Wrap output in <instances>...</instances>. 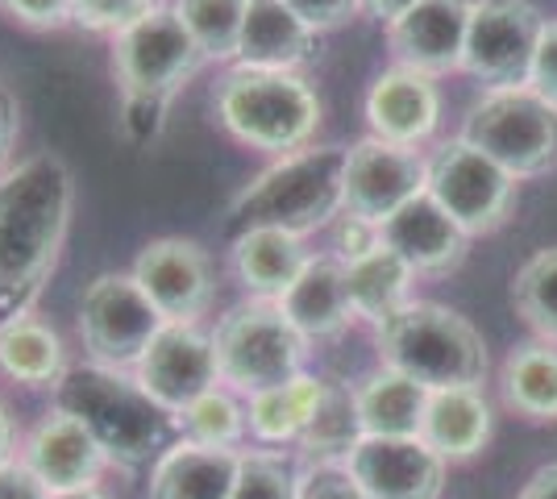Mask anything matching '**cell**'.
<instances>
[{"label":"cell","mask_w":557,"mask_h":499,"mask_svg":"<svg viewBox=\"0 0 557 499\" xmlns=\"http://www.w3.org/2000/svg\"><path fill=\"white\" fill-rule=\"evenodd\" d=\"M379 238H383V246H392L417 275H429V279L454 275L466 262V250H470V238L458 229V221L445 213L429 191H420L417 200H408L399 213L387 216L379 225Z\"/></svg>","instance_id":"obj_20"},{"label":"cell","mask_w":557,"mask_h":499,"mask_svg":"<svg viewBox=\"0 0 557 499\" xmlns=\"http://www.w3.org/2000/svg\"><path fill=\"white\" fill-rule=\"evenodd\" d=\"M22 437H25V428H22V421H17V412L0 396V466H9V462L22 458Z\"/></svg>","instance_id":"obj_44"},{"label":"cell","mask_w":557,"mask_h":499,"mask_svg":"<svg viewBox=\"0 0 557 499\" xmlns=\"http://www.w3.org/2000/svg\"><path fill=\"white\" fill-rule=\"evenodd\" d=\"M321 391H325V375L304 371V375L278 383V387L246 396L250 446H262V450H296L304 428L312 421V412L321 404Z\"/></svg>","instance_id":"obj_26"},{"label":"cell","mask_w":557,"mask_h":499,"mask_svg":"<svg viewBox=\"0 0 557 499\" xmlns=\"http://www.w3.org/2000/svg\"><path fill=\"white\" fill-rule=\"evenodd\" d=\"M504 404L524 421H557V350L549 341H524L504 362Z\"/></svg>","instance_id":"obj_29"},{"label":"cell","mask_w":557,"mask_h":499,"mask_svg":"<svg viewBox=\"0 0 557 499\" xmlns=\"http://www.w3.org/2000/svg\"><path fill=\"white\" fill-rule=\"evenodd\" d=\"M358 441H362V421H358V404H354V383L325 379L321 404L296 446L300 462H346Z\"/></svg>","instance_id":"obj_30"},{"label":"cell","mask_w":557,"mask_h":499,"mask_svg":"<svg viewBox=\"0 0 557 499\" xmlns=\"http://www.w3.org/2000/svg\"><path fill=\"white\" fill-rule=\"evenodd\" d=\"M379 241H383L379 238V225L362 221V216L342 213L333 221V229H329V254H337L342 262H354L362 259V254H371Z\"/></svg>","instance_id":"obj_40"},{"label":"cell","mask_w":557,"mask_h":499,"mask_svg":"<svg viewBox=\"0 0 557 499\" xmlns=\"http://www.w3.org/2000/svg\"><path fill=\"white\" fill-rule=\"evenodd\" d=\"M462 138L495 159L511 179H536L557 166V104L529 84L491 88L470 104Z\"/></svg>","instance_id":"obj_8"},{"label":"cell","mask_w":557,"mask_h":499,"mask_svg":"<svg viewBox=\"0 0 557 499\" xmlns=\"http://www.w3.org/2000/svg\"><path fill=\"white\" fill-rule=\"evenodd\" d=\"M412 4H420V0H362V17H371V22H379L387 29V25L399 22Z\"/></svg>","instance_id":"obj_45"},{"label":"cell","mask_w":557,"mask_h":499,"mask_svg":"<svg viewBox=\"0 0 557 499\" xmlns=\"http://www.w3.org/2000/svg\"><path fill=\"white\" fill-rule=\"evenodd\" d=\"M171 13L180 17L191 42L200 47L209 72L233 67L237 59V38H242V17H246V0H166Z\"/></svg>","instance_id":"obj_32"},{"label":"cell","mask_w":557,"mask_h":499,"mask_svg":"<svg viewBox=\"0 0 557 499\" xmlns=\"http://www.w3.org/2000/svg\"><path fill=\"white\" fill-rule=\"evenodd\" d=\"M312 254L317 250H308V238L278 225H242L233 229L225 246V262L242 296L271 300V304H278L283 291L300 279Z\"/></svg>","instance_id":"obj_19"},{"label":"cell","mask_w":557,"mask_h":499,"mask_svg":"<svg viewBox=\"0 0 557 499\" xmlns=\"http://www.w3.org/2000/svg\"><path fill=\"white\" fill-rule=\"evenodd\" d=\"M67 333L50 321L47 312H22L0 321V379L17 391H50L71 371Z\"/></svg>","instance_id":"obj_21"},{"label":"cell","mask_w":557,"mask_h":499,"mask_svg":"<svg viewBox=\"0 0 557 499\" xmlns=\"http://www.w3.org/2000/svg\"><path fill=\"white\" fill-rule=\"evenodd\" d=\"M354 404L362 421V437H420L429 387L399 375L392 366H374L354 383Z\"/></svg>","instance_id":"obj_27"},{"label":"cell","mask_w":557,"mask_h":499,"mask_svg":"<svg viewBox=\"0 0 557 499\" xmlns=\"http://www.w3.org/2000/svg\"><path fill=\"white\" fill-rule=\"evenodd\" d=\"M541 29H545V17L533 0H474L462 72L474 75L487 92L529 84Z\"/></svg>","instance_id":"obj_12"},{"label":"cell","mask_w":557,"mask_h":499,"mask_svg":"<svg viewBox=\"0 0 557 499\" xmlns=\"http://www.w3.org/2000/svg\"><path fill=\"white\" fill-rule=\"evenodd\" d=\"M50 404L67 408L71 416L92 428L116 471H150L154 458L180 437L175 416L141 391L134 371L100 366L88 358L71 362V371L50 391Z\"/></svg>","instance_id":"obj_3"},{"label":"cell","mask_w":557,"mask_h":499,"mask_svg":"<svg viewBox=\"0 0 557 499\" xmlns=\"http://www.w3.org/2000/svg\"><path fill=\"white\" fill-rule=\"evenodd\" d=\"M362 113H367L371 138L420 150V146L437 134L442 92H437L433 75L392 63V67H383L371 79L367 100H362Z\"/></svg>","instance_id":"obj_17"},{"label":"cell","mask_w":557,"mask_h":499,"mask_svg":"<svg viewBox=\"0 0 557 499\" xmlns=\"http://www.w3.org/2000/svg\"><path fill=\"white\" fill-rule=\"evenodd\" d=\"M121 100V129L129 142H154L166 129V117H171V104H159V100H134V96H116Z\"/></svg>","instance_id":"obj_39"},{"label":"cell","mask_w":557,"mask_h":499,"mask_svg":"<svg viewBox=\"0 0 557 499\" xmlns=\"http://www.w3.org/2000/svg\"><path fill=\"white\" fill-rule=\"evenodd\" d=\"M166 321L159 309L146 300L138 279L129 275V266H109L96 271L84 284L79 300H75V341L79 354L100 366H116V371H134L146 346L154 341V333Z\"/></svg>","instance_id":"obj_9"},{"label":"cell","mask_w":557,"mask_h":499,"mask_svg":"<svg viewBox=\"0 0 557 499\" xmlns=\"http://www.w3.org/2000/svg\"><path fill=\"white\" fill-rule=\"evenodd\" d=\"M22 129H25L22 96H17L13 84L0 79V175L22 159Z\"/></svg>","instance_id":"obj_41"},{"label":"cell","mask_w":557,"mask_h":499,"mask_svg":"<svg viewBox=\"0 0 557 499\" xmlns=\"http://www.w3.org/2000/svg\"><path fill=\"white\" fill-rule=\"evenodd\" d=\"M278 309L296 325V333L308 346L337 341L354 325V309H349L346 291V262L337 254H329V250H317L304 266L300 279L283 291Z\"/></svg>","instance_id":"obj_22"},{"label":"cell","mask_w":557,"mask_h":499,"mask_svg":"<svg viewBox=\"0 0 557 499\" xmlns=\"http://www.w3.org/2000/svg\"><path fill=\"white\" fill-rule=\"evenodd\" d=\"M516 499H557V462L533 471V478L524 483V491H520Z\"/></svg>","instance_id":"obj_46"},{"label":"cell","mask_w":557,"mask_h":499,"mask_svg":"<svg viewBox=\"0 0 557 499\" xmlns=\"http://www.w3.org/2000/svg\"><path fill=\"white\" fill-rule=\"evenodd\" d=\"M511 304L541 341L557 346V246L536 250L511 279Z\"/></svg>","instance_id":"obj_33"},{"label":"cell","mask_w":557,"mask_h":499,"mask_svg":"<svg viewBox=\"0 0 557 499\" xmlns=\"http://www.w3.org/2000/svg\"><path fill=\"white\" fill-rule=\"evenodd\" d=\"M296 499H371L346 462H300Z\"/></svg>","instance_id":"obj_37"},{"label":"cell","mask_w":557,"mask_h":499,"mask_svg":"<svg viewBox=\"0 0 557 499\" xmlns=\"http://www.w3.org/2000/svg\"><path fill=\"white\" fill-rule=\"evenodd\" d=\"M374 350L379 366H392L429 391L483 387L491 366L483 333L462 312L433 300H408L395 316L374 325Z\"/></svg>","instance_id":"obj_5"},{"label":"cell","mask_w":557,"mask_h":499,"mask_svg":"<svg viewBox=\"0 0 557 499\" xmlns=\"http://www.w3.org/2000/svg\"><path fill=\"white\" fill-rule=\"evenodd\" d=\"M209 117L233 146L283 159L317 142L325 104L304 72H255L233 63L212 72Z\"/></svg>","instance_id":"obj_2"},{"label":"cell","mask_w":557,"mask_h":499,"mask_svg":"<svg viewBox=\"0 0 557 499\" xmlns=\"http://www.w3.org/2000/svg\"><path fill=\"white\" fill-rule=\"evenodd\" d=\"M420 441L445 462H466L491 441V408L483 387H442L429 391Z\"/></svg>","instance_id":"obj_25"},{"label":"cell","mask_w":557,"mask_h":499,"mask_svg":"<svg viewBox=\"0 0 557 499\" xmlns=\"http://www.w3.org/2000/svg\"><path fill=\"white\" fill-rule=\"evenodd\" d=\"M17 462L47 487L50 496L104 487V475L116 471L113 458L92 437V428L84 425L79 416H71L67 408L50 404V400L42 408V416L25 428Z\"/></svg>","instance_id":"obj_13"},{"label":"cell","mask_w":557,"mask_h":499,"mask_svg":"<svg viewBox=\"0 0 557 499\" xmlns=\"http://www.w3.org/2000/svg\"><path fill=\"white\" fill-rule=\"evenodd\" d=\"M104 59H109L116 96L159 100V104H175L200 75L209 72L205 54L180 25V17L171 13V4H159L154 13H146L141 22L109 38Z\"/></svg>","instance_id":"obj_7"},{"label":"cell","mask_w":557,"mask_h":499,"mask_svg":"<svg viewBox=\"0 0 557 499\" xmlns=\"http://www.w3.org/2000/svg\"><path fill=\"white\" fill-rule=\"evenodd\" d=\"M246 450H209L175 437L146 471V499H230Z\"/></svg>","instance_id":"obj_24"},{"label":"cell","mask_w":557,"mask_h":499,"mask_svg":"<svg viewBox=\"0 0 557 499\" xmlns=\"http://www.w3.org/2000/svg\"><path fill=\"white\" fill-rule=\"evenodd\" d=\"M209 329L221 383L237 396H255L308 371L312 346L271 300L242 296L221 316H212Z\"/></svg>","instance_id":"obj_6"},{"label":"cell","mask_w":557,"mask_h":499,"mask_svg":"<svg viewBox=\"0 0 557 499\" xmlns=\"http://www.w3.org/2000/svg\"><path fill=\"white\" fill-rule=\"evenodd\" d=\"M346 188V146L312 142L283 159H267L255 175L230 196L225 221L242 225H278L300 238L329 234L342 216Z\"/></svg>","instance_id":"obj_4"},{"label":"cell","mask_w":557,"mask_h":499,"mask_svg":"<svg viewBox=\"0 0 557 499\" xmlns=\"http://www.w3.org/2000/svg\"><path fill=\"white\" fill-rule=\"evenodd\" d=\"M175 433L191 446H209V450H246L250 446L246 396L216 383L175 416Z\"/></svg>","instance_id":"obj_31"},{"label":"cell","mask_w":557,"mask_h":499,"mask_svg":"<svg viewBox=\"0 0 557 499\" xmlns=\"http://www.w3.org/2000/svg\"><path fill=\"white\" fill-rule=\"evenodd\" d=\"M412 284H417V271L383 241L374 246L371 254L346 262V291L354 321H367L371 329L383 325L387 316H395L408 300H417Z\"/></svg>","instance_id":"obj_28"},{"label":"cell","mask_w":557,"mask_h":499,"mask_svg":"<svg viewBox=\"0 0 557 499\" xmlns=\"http://www.w3.org/2000/svg\"><path fill=\"white\" fill-rule=\"evenodd\" d=\"M0 499H54V496L25 471L22 462H9V466H0Z\"/></svg>","instance_id":"obj_43"},{"label":"cell","mask_w":557,"mask_h":499,"mask_svg":"<svg viewBox=\"0 0 557 499\" xmlns=\"http://www.w3.org/2000/svg\"><path fill=\"white\" fill-rule=\"evenodd\" d=\"M474 0H420L399 22L387 25V47L399 67L424 75L462 72L466 29Z\"/></svg>","instance_id":"obj_18"},{"label":"cell","mask_w":557,"mask_h":499,"mask_svg":"<svg viewBox=\"0 0 557 499\" xmlns=\"http://www.w3.org/2000/svg\"><path fill=\"white\" fill-rule=\"evenodd\" d=\"M424 191L458 221L466 238H483V234L504 229V221L516 209V179L483 150H474L462 134L429 154Z\"/></svg>","instance_id":"obj_11"},{"label":"cell","mask_w":557,"mask_h":499,"mask_svg":"<svg viewBox=\"0 0 557 499\" xmlns=\"http://www.w3.org/2000/svg\"><path fill=\"white\" fill-rule=\"evenodd\" d=\"M296 478H300V466L287 458V450L246 446L242 475L230 499H296Z\"/></svg>","instance_id":"obj_34"},{"label":"cell","mask_w":557,"mask_h":499,"mask_svg":"<svg viewBox=\"0 0 557 499\" xmlns=\"http://www.w3.org/2000/svg\"><path fill=\"white\" fill-rule=\"evenodd\" d=\"M79 184L59 150H25L0 175V321L34 312L75 229Z\"/></svg>","instance_id":"obj_1"},{"label":"cell","mask_w":557,"mask_h":499,"mask_svg":"<svg viewBox=\"0 0 557 499\" xmlns=\"http://www.w3.org/2000/svg\"><path fill=\"white\" fill-rule=\"evenodd\" d=\"M166 0H75V17L71 29L84 38H100L109 42L121 29H129L134 22H141L146 13H154Z\"/></svg>","instance_id":"obj_35"},{"label":"cell","mask_w":557,"mask_h":499,"mask_svg":"<svg viewBox=\"0 0 557 499\" xmlns=\"http://www.w3.org/2000/svg\"><path fill=\"white\" fill-rule=\"evenodd\" d=\"M54 499H113L104 487H84V491H67V496H54Z\"/></svg>","instance_id":"obj_47"},{"label":"cell","mask_w":557,"mask_h":499,"mask_svg":"<svg viewBox=\"0 0 557 499\" xmlns=\"http://www.w3.org/2000/svg\"><path fill=\"white\" fill-rule=\"evenodd\" d=\"M283 4H287L317 38L337 34V29H346L349 22L362 17V0H283Z\"/></svg>","instance_id":"obj_38"},{"label":"cell","mask_w":557,"mask_h":499,"mask_svg":"<svg viewBox=\"0 0 557 499\" xmlns=\"http://www.w3.org/2000/svg\"><path fill=\"white\" fill-rule=\"evenodd\" d=\"M429 184V159L412 146H395L383 138H358L346 146V188L342 213L383 225L408 200H417Z\"/></svg>","instance_id":"obj_14"},{"label":"cell","mask_w":557,"mask_h":499,"mask_svg":"<svg viewBox=\"0 0 557 499\" xmlns=\"http://www.w3.org/2000/svg\"><path fill=\"white\" fill-rule=\"evenodd\" d=\"M146 300L171 325H209L216 309V259L200 238L159 234L146 238L129 259Z\"/></svg>","instance_id":"obj_10"},{"label":"cell","mask_w":557,"mask_h":499,"mask_svg":"<svg viewBox=\"0 0 557 499\" xmlns=\"http://www.w3.org/2000/svg\"><path fill=\"white\" fill-rule=\"evenodd\" d=\"M317 34L283 4V0H246L237 67L255 72H304L317 59Z\"/></svg>","instance_id":"obj_23"},{"label":"cell","mask_w":557,"mask_h":499,"mask_svg":"<svg viewBox=\"0 0 557 499\" xmlns=\"http://www.w3.org/2000/svg\"><path fill=\"white\" fill-rule=\"evenodd\" d=\"M75 17V0H0V22L22 34H67Z\"/></svg>","instance_id":"obj_36"},{"label":"cell","mask_w":557,"mask_h":499,"mask_svg":"<svg viewBox=\"0 0 557 499\" xmlns=\"http://www.w3.org/2000/svg\"><path fill=\"white\" fill-rule=\"evenodd\" d=\"M371 499H442L445 458L420 437H362L346 458Z\"/></svg>","instance_id":"obj_16"},{"label":"cell","mask_w":557,"mask_h":499,"mask_svg":"<svg viewBox=\"0 0 557 499\" xmlns=\"http://www.w3.org/2000/svg\"><path fill=\"white\" fill-rule=\"evenodd\" d=\"M134 379L154 404L180 416L191 400H200L209 387L221 383L216 371V350H212L209 325H171L154 333V341L146 346V354L134 366Z\"/></svg>","instance_id":"obj_15"},{"label":"cell","mask_w":557,"mask_h":499,"mask_svg":"<svg viewBox=\"0 0 557 499\" xmlns=\"http://www.w3.org/2000/svg\"><path fill=\"white\" fill-rule=\"evenodd\" d=\"M529 88L554 100L557 104V22H545L541 29V42H536L533 54V72H529Z\"/></svg>","instance_id":"obj_42"}]
</instances>
